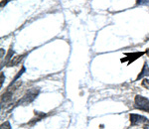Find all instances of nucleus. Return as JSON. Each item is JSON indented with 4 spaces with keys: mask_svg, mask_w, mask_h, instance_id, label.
Wrapping results in <instances>:
<instances>
[{
    "mask_svg": "<svg viewBox=\"0 0 149 129\" xmlns=\"http://www.w3.org/2000/svg\"><path fill=\"white\" fill-rule=\"evenodd\" d=\"M134 103L135 107L139 110H143L146 112H149V99L146 98L141 95H136L135 99H134Z\"/></svg>",
    "mask_w": 149,
    "mask_h": 129,
    "instance_id": "obj_1",
    "label": "nucleus"
},
{
    "mask_svg": "<svg viewBox=\"0 0 149 129\" xmlns=\"http://www.w3.org/2000/svg\"><path fill=\"white\" fill-rule=\"evenodd\" d=\"M130 123L132 126H136V125H145L148 124V119L146 117H144L142 115H139V114H130Z\"/></svg>",
    "mask_w": 149,
    "mask_h": 129,
    "instance_id": "obj_2",
    "label": "nucleus"
},
{
    "mask_svg": "<svg viewBox=\"0 0 149 129\" xmlns=\"http://www.w3.org/2000/svg\"><path fill=\"white\" fill-rule=\"evenodd\" d=\"M38 92H39V90H36V89L29 90L27 94H25V96H24L23 98L21 99L20 102L22 104H28V103H30V102H32L33 100H34L36 97H37Z\"/></svg>",
    "mask_w": 149,
    "mask_h": 129,
    "instance_id": "obj_3",
    "label": "nucleus"
},
{
    "mask_svg": "<svg viewBox=\"0 0 149 129\" xmlns=\"http://www.w3.org/2000/svg\"><path fill=\"white\" fill-rule=\"evenodd\" d=\"M143 54H144L143 52H139V53H131V54L126 53V54H125V56H128V57H127V59H129V62H128V63L130 64V63H132V62L134 61V60L138 59L139 57L142 56Z\"/></svg>",
    "mask_w": 149,
    "mask_h": 129,
    "instance_id": "obj_4",
    "label": "nucleus"
},
{
    "mask_svg": "<svg viewBox=\"0 0 149 129\" xmlns=\"http://www.w3.org/2000/svg\"><path fill=\"white\" fill-rule=\"evenodd\" d=\"M149 76V67H148V64L145 63V64H144V67H143L142 71H141V73L138 75L137 78H136V80H140V78H142L143 76Z\"/></svg>",
    "mask_w": 149,
    "mask_h": 129,
    "instance_id": "obj_5",
    "label": "nucleus"
},
{
    "mask_svg": "<svg viewBox=\"0 0 149 129\" xmlns=\"http://www.w3.org/2000/svg\"><path fill=\"white\" fill-rule=\"evenodd\" d=\"M24 58V55H19V56H16V57H13L11 60H10V62H9V66H17V64L20 63L21 62V60H22Z\"/></svg>",
    "mask_w": 149,
    "mask_h": 129,
    "instance_id": "obj_6",
    "label": "nucleus"
},
{
    "mask_svg": "<svg viewBox=\"0 0 149 129\" xmlns=\"http://www.w3.org/2000/svg\"><path fill=\"white\" fill-rule=\"evenodd\" d=\"M142 85L144 87H146L147 89H149V78H145L142 82Z\"/></svg>",
    "mask_w": 149,
    "mask_h": 129,
    "instance_id": "obj_7",
    "label": "nucleus"
},
{
    "mask_svg": "<svg viewBox=\"0 0 149 129\" xmlns=\"http://www.w3.org/2000/svg\"><path fill=\"white\" fill-rule=\"evenodd\" d=\"M2 129H10V123L7 121V122H5L4 124H2Z\"/></svg>",
    "mask_w": 149,
    "mask_h": 129,
    "instance_id": "obj_8",
    "label": "nucleus"
},
{
    "mask_svg": "<svg viewBox=\"0 0 149 129\" xmlns=\"http://www.w3.org/2000/svg\"><path fill=\"white\" fill-rule=\"evenodd\" d=\"M148 1L149 0H137V4H146V5H148Z\"/></svg>",
    "mask_w": 149,
    "mask_h": 129,
    "instance_id": "obj_9",
    "label": "nucleus"
},
{
    "mask_svg": "<svg viewBox=\"0 0 149 129\" xmlns=\"http://www.w3.org/2000/svg\"><path fill=\"white\" fill-rule=\"evenodd\" d=\"M143 129H149V125H148V124H145V125H143Z\"/></svg>",
    "mask_w": 149,
    "mask_h": 129,
    "instance_id": "obj_10",
    "label": "nucleus"
},
{
    "mask_svg": "<svg viewBox=\"0 0 149 129\" xmlns=\"http://www.w3.org/2000/svg\"><path fill=\"white\" fill-rule=\"evenodd\" d=\"M145 54H146V55H147V56L149 57V49H147V50H146V52H145Z\"/></svg>",
    "mask_w": 149,
    "mask_h": 129,
    "instance_id": "obj_11",
    "label": "nucleus"
}]
</instances>
